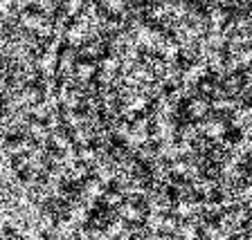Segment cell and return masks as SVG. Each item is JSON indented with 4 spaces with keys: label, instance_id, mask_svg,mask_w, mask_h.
I'll return each mask as SVG.
<instances>
[{
    "label": "cell",
    "instance_id": "cell-1",
    "mask_svg": "<svg viewBox=\"0 0 252 240\" xmlns=\"http://www.w3.org/2000/svg\"><path fill=\"white\" fill-rule=\"evenodd\" d=\"M0 160L32 193L252 200V0H7Z\"/></svg>",
    "mask_w": 252,
    "mask_h": 240
}]
</instances>
